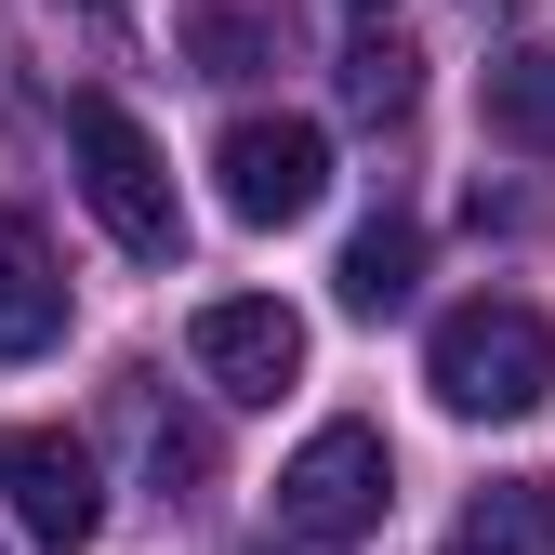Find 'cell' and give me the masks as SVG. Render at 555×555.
I'll return each mask as SVG.
<instances>
[{
	"mask_svg": "<svg viewBox=\"0 0 555 555\" xmlns=\"http://www.w3.org/2000/svg\"><path fill=\"white\" fill-rule=\"evenodd\" d=\"M66 159H80V198L106 212V238L132 264H185V198H172V159H159V132L132 119L119 93H80L66 106Z\"/></svg>",
	"mask_w": 555,
	"mask_h": 555,
	"instance_id": "7a4b0ae2",
	"label": "cell"
},
{
	"mask_svg": "<svg viewBox=\"0 0 555 555\" xmlns=\"http://www.w3.org/2000/svg\"><path fill=\"white\" fill-rule=\"evenodd\" d=\"M212 185H225L238 225H305L318 198H331V132L318 119H225Z\"/></svg>",
	"mask_w": 555,
	"mask_h": 555,
	"instance_id": "5b68a950",
	"label": "cell"
},
{
	"mask_svg": "<svg viewBox=\"0 0 555 555\" xmlns=\"http://www.w3.org/2000/svg\"><path fill=\"white\" fill-rule=\"evenodd\" d=\"M66 344V264L27 212H0V358H53Z\"/></svg>",
	"mask_w": 555,
	"mask_h": 555,
	"instance_id": "52a82bcc",
	"label": "cell"
},
{
	"mask_svg": "<svg viewBox=\"0 0 555 555\" xmlns=\"http://www.w3.org/2000/svg\"><path fill=\"white\" fill-rule=\"evenodd\" d=\"M410 93H424V80H410V53H397L384 27L344 53V106H358V119H410Z\"/></svg>",
	"mask_w": 555,
	"mask_h": 555,
	"instance_id": "7c38bea8",
	"label": "cell"
},
{
	"mask_svg": "<svg viewBox=\"0 0 555 555\" xmlns=\"http://www.w3.org/2000/svg\"><path fill=\"white\" fill-rule=\"evenodd\" d=\"M410 278H424V225H410V212H371L358 238H344L331 292H344V318H397V305H410Z\"/></svg>",
	"mask_w": 555,
	"mask_h": 555,
	"instance_id": "ba28073f",
	"label": "cell"
},
{
	"mask_svg": "<svg viewBox=\"0 0 555 555\" xmlns=\"http://www.w3.org/2000/svg\"><path fill=\"white\" fill-rule=\"evenodd\" d=\"M542 542H555V476H490L450 529V555H542Z\"/></svg>",
	"mask_w": 555,
	"mask_h": 555,
	"instance_id": "9c48e42d",
	"label": "cell"
},
{
	"mask_svg": "<svg viewBox=\"0 0 555 555\" xmlns=\"http://www.w3.org/2000/svg\"><path fill=\"white\" fill-rule=\"evenodd\" d=\"M490 132H503V146H529V159H555V53H542V40L490 66Z\"/></svg>",
	"mask_w": 555,
	"mask_h": 555,
	"instance_id": "8fae6325",
	"label": "cell"
},
{
	"mask_svg": "<svg viewBox=\"0 0 555 555\" xmlns=\"http://www.w3.org/2000/svg\"><path fill=\"white\" fill-rule=\"evenodd\" d=\"M185 358H198V384L212 397H238V410H278L305 384V318L278 305V292H212L185 318Z\"/></svg>",
	"mask_w": 555,
	"mask_h": 555,
	"instance_id": "277c9868",
	"label": "cell"
},
{
	"mask_svg": "<svg viewBox=\"0 0 555 555\" xmlns=\"http://www.w3.org/2000/svg\"><path fill=\"white\" fill-rule=\"evenodd\" d=\"M358 14H384V0H358Z\"/></svg>",
	"mask_w": 555,
	"mask_h": 555,
	"instance_id": "4fadbf2b",
	"label": "cell"
},
{
	"mask_svg": "<svg viewBox=\"0 0 555 555\" xmlns=\"http://www.w3.org/2000/svg\"><path fill=\"white\" fill-rule=\"evenodd\" d=\"M384 503H397V450H384V424H318L292 463H278V529L318 542V555L371 542Z\"/></svg>",
	"mask_w": 555,
	"mask_h": 555,
	"instance_id": "3957f363",
	"label": "cell"
},
{
	"mask_svg": "<svg viewBox=\"0 0 555 555\" xmlns=\"http://www.w3.org/2000/svg\"><path fill=\"white\" fill-rule=\"evenodd\" d=\"M0 503H14V529L27 542H53V555H80L93 529H106V476H93V450L80 437H0Z\"/></svg>",
	"mask_w": 555,
	"mask_h": 555,
	"instance_id": "8992f818",
	"label": "cell"
},
{
	"mask_svg": "<svg viewBox=\"0 0 555 555\" xmlns=\"http://www.w3.org/2000/svg\"><path fill=\"white\" fill-rule=\"evenodd\" d=\"M185 53L212 66V80H251V66H292V0H212V14L185 27Z\"/></svg>",
	"mask_w": 555,
	"mask_h": 555,
	"instance_id": "30bf717a",
	"label": "cell"
},
{
	"mask_svg": "<svg viewBox=\"0 0 555 555\" xmlns=\"http://www.w3.org/2000/svg\"><path fill=\"white\" fill-rule=\"evenodd\" d=\"M424 384H437V410H463V424H529V410L555 397V318L516 305V292L450 305L437 344H424Z\"/></svg>",
	"mask_w": 555,
	"mask_h": 555,
	"instance_id": "6da1fadb",
	"label": "cell"
}]
</instances>
